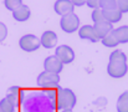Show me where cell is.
<instances>
[{
    "label": "cell",
    "mask_w": 128,
    "mask_h": 112,
    "mask_svg": "<svg viewBox=\"0 0 128 112\" xmlns=\"http://www.w3.org/2000/svg\"><path fill=\"white\" fill-rule=\"evenodd\" d=\"M78 36L81 39H85V40H88L91 42H97L100 41L98 37L94 33V29L92 25H84L78 29Z\"/></svg>",
    "instance_id": "obj_12"
},
{
    "label": "cell",
    "mask_w": 128,
    "mask_h": 112,
    "mask_svg": "<svg viewBox=\"0 0 128 112\" xmlns=\"http://www.w3.org/2000/svg\"><path fill=\"white\" fill-rule=\"evenodd\" d=\"M44 67H45V71H50V72H54V74H60L64 69V64L56 55H54V56L46 57V60L44 62Z\"/></svg>",
    "instance_id": "obj_8"
},
{
    "label": "cell",
    "mask_w": 128,
    "mask_h": 112,
    "mask_svg": "<svg viewBox=\"0 0 128 112\" xmlns=\"http://www.w3.org/2000/svg\"><path fill=\"white\" fill-rule=\"evenodd\" d=\"M41 40V45H42L45 49H52L57 45V35L55 31H51V30H47L42 34V36L40 37Z\"/></svg>",
    "instance_id": "obj_11"
},
{
    "label": "cell",
    "mask_w": 128,
    "mask_h": 112,
    "mask_svg": "<svg viewBox=\"0 0 128 112\" xmlns=\"http://www.w3.org/2000/svg\"><path fill=\"white\" fill-rule=\"evenodd\" d=\"M113 24L108 23V21H102V23H98V24H94L93 25V29H94V33L98 37V40H102L103 37H106L110 33H112L114 29L112 26Z\"/></svg>",
    "instance_id": "obj_10"
},
{
    "label": "cell",
    "mask_w": 128,
    "mask_h": 112,
    "mask_svg": "<svg viewBox=\"0 0 128 112\" xmlns=\"http://www.w3.org/2000/svg\"><path fill=\"white\" fill-rule=\"evenodd\" d=\"M91 9H98L100 8V0H87V3H86Z\"/></svg>",
    "instance_id": "obj_25"
},
{
    "label": "cell",
    "mask_w": 128,
    "mask_h": 112,
    "mask_svg": "<svg viewBox=\"0 0 128 112\" xmlns=\"http://www.w3.org/2000/svg\"><path fill=\"white\" fill-rule=\"evenodd\" d=\"M127 71V61H110L107 65V74L112 78H122Z\"/></svg>",
    "instance_id": "obj_5"
},
{
    "label": "cell",
    "mask_w": 128,
    "mask_h": 112,
    "mask_svg": "<svg viewBox=\"0 0 128 112\" xmlns=\"http://www.w3.org/2000/svg\"><path fill=\"white\" fill-rule=\"evenodd\" d=\"M71 1H72V4L75 6H82V5H85L87 3V0H71Z\"/></svg>",
    "instance_id": "obj_26"
},
{
    "label": "cell",
    "mask_w": 128,
    "mask_h": 112,
    "mask_svg": "<svg viewBox=\"0 0 128 112\" xmlns=\"http://www.w3.org/2000/svg\"><path fill=\"white\" fill-rule=\"evenodd\" d=\"M60 76L58 74H54L50 71H42L38 76V86L42 88H54L58 87Z\"/></svg>",
    "instance_id": "obj_2"
},
{
    "label": "cell",
    "mask_w": 128,
    "mask_h": 112,
    "mask_svg": "<svg viewBox=\"0 0 128 112\" xmlns=\"http://www.w3.org/2000/svg\"><path fill=\"white\" fill-rule=\"evenodd\" d=\"M8 36V28L4 23L0 21V42H2Z\"/></svg>",
    "instance_id": "obj_24"
},
{
    "label": "cell",
    "mask_w": 128,
    "mask_h": 112,
    "mask_svg": "<svg viewBox=\"0 0 128 112\" xmlns=\"http://www.w3.org/2000/svg\"><path fill=\"white\" fill-rule=\"evenodd\" d=\"M117 112H128V91L120 95L117 100Z\"/></svg>",
    "instance_id": "obj_15"
},
{
    "label": "cell",
    "mask_w": 128,
    "mask_h": 112,
    "mask_svg": "<svg viewBox=\"0 0 128 112\" xmlns=\"http://www.w3.org/2000/svg\"><path fill=\"white\" fill-rule=\"evenodd\" d=\"M60 26H61V29L65 33L72 34V33H75V31H77L80 29V19H78V16L75 13L65 15V16H61Z\"/></svg>",
    "instance_id": "obj_3"
},
{
    "label": "cell",
    "mask_w": 128,
    "mask_h": 112,
    "mask_svg": "<svg viewBox=\"0 0 128 112\" xmlns=\"http://www.w3.org/2000/svg\"><path fill=\"white\" fill-rule=\"evenodd\" d=\"M101 41H102V44L106 47H116V46L120 45V41H118V39H117L116 34H114V30L112 33H110L106 37H103Z\"/></svg>",
    "instance_id": "obj_17"
},
{
    "label": "cell",
    "mask_w": 128,
    "mask_h": 112,
    "mask_svg": "<svg viewBox=\"0 0 128 112\" xmlns=\"http://www.w3.org/2000/svg\"><path fill=\"white\" fill-rule=\"evenodd\" d=\"M77 98L72 90L70 88H61L58 87L56 96H55V106L57 110H72L76 106Z\"/></svg>",
    "instance_id": "obj_1"
},
{
    "label": "cell",
    "mask_w": 128,
    "mask_h": 112,
    "mask_svg": "<svg viewBox=\"0 0 128 112\" xmlns=\"http://www.w3.org/2000/svg\"><path fill=\"white\" fill-rule=\"evenodd\" d=\"M31 13H30V9L28 5H21L19 9H16L15 11H12V18L16 20V21H20V23H24L26 20H29Z\"/></svg>",
    "instance_id": "obj_13"
},
{
    "label": "cell",
    "mask_w": 128,
    "mask_h": 112,
    "mask_svg": "<svg viewBox=\"0 0 128 112\" xmlns=\"http://www.w3.org/2000/svg\"><path fill=\"white\" fill-rule=\"evenodd\" d=\"M114 34L118 39L120 44H127L128 42V25L120 26L117 29H114Z\"/></svg>",
    "instance_id": "obj_16"
},
{
    "label": "cell",
    "mask_w": 128,
    "mask_h": 112,
    "mask_svg": "<svg viewBox=\"0 0 128 112\" xmlns=\"http://www.w3.org/2000/svg\"><path fill=\"white\" fill-rule=\"evenodd\" d=\"M116 8H118L116 0H100V9L102 10H111Z\"/></svg>",
    "instance_id": "obj_22"
},
{
    "label": "cell",
    "mask_w": 128,
    "mask_h": 112,
    "mask_svg": "<svg viewBox=\"0 0 128 112\" xmlns=\"http://www.w3.org/2000/svg\"><path fill=\"white\" fill-rule=\"evenodd\" d=\"M55 55L62 61L64 65L71 64L75 60V51L68 45H60V46H57Z\"/></svg>",
    "instance_id": "obj_6"
},
{
    "label": "cell",
    "mask_w": 128,
    "mask_h": 112,
    "mask_svg": "<svg viewBox=\"0 0 128 112\" xmlns=\"http://www.w3.org/2000/svg\"><path fill=\"white\" fill-rule=\"evenodd\" d=\"M117 1V6L118 9L124 14V13H128V0H116Z\"/></svg>",
    "instance_id": "obj_23"
},
{
    "label": "cell",
    "mask_w": 128,
    "mask_h": 112,
    "mask_svg": "<svg viewBox=\"0 0 128 112\" xmlns=\"http://www.w3.org/2000/svg\"><path fill=\"white\" fill-rule=\"evenodd\" d=\"M62 112H72V110H65V111H62Z\"/></svg>",
    "instance_id": "obj_27"
},
{
    "label": "cell",
    "mask_w": 128,
    "mask_h": 112,
    "mask_svg": "<svg viewBox=\"0 0 128 112\" xmlns=\"http://www.w3.org/2000/svg\"><path fill=\"white\" fill-rule=\"evenodd\" d=\"M15 107L20 106L24 101V91L21 87L19 86H11L9 90H8V93L5 96Z\"/></svg>",
    "instance_id": "obj_7"
},
{
    "label": "cell",
    "mask_w": 128,
    "mask_h": 112,
    "mask_svg": "<svg viewBox=\"0 0 128 112\" xmlns=\"http://www.w3.org/2000/svg\"><path fill=\"white\" fill-rule=\"evenodd\" d=\"M41 45V40L36 35H32V34H28V35H24V36L20 37L19 40V46L20 49H22L24 51L26 52H32V51H36Z\"/></svg>",
    "instance_id": "obj_4"
},
{
    "label": "cell",
    "mask_w": 128,
    "mask_h": 112,
    "mask_svg": "<svg viewBox=\"0 0 128 112\" xmlns=\"http://www.w3.org/2000/svg\"><path fill=\"white\" fill-rule=\"evenodd\" d=\"M4 5L8 10L15 11L22 5V0H4Z\"/></svg>",
    "instance_id": "obj_19"
},
{
    "label": "cell",
    "mask_w": 128,
    "mask_h": 112,
    "mask_svg": "<svg viewBox=\"0 0 128 112\" xmlns=\"http://www.w3.org/2000/svg\"><path fill=\"white\" fill-rule=\"evenodd\" d=\"M91 18H92V21H93L94 24H98V23L106 21V20H104V15H103V10L100 9V8H98V9H94V10L92 11Z\"/></svg>",
    "instance_id": "obj_20"
},
{
    "label": "cell",
    "mask_w": 128,
    "mask_h": 112,
    "mask_svg": "<svg viewBox=\"0 0 128 112\" xmlns=\"http://www.w3.org/2000/svg\"><path fill=\"white\" fill-rule=\"evenodd\" d=\"M0 112H1V108H0Z\"/></svg>",
    "instance_id": "obj_28"
},
{
    "label": "cell",
    "mask_w": 128,
    "mask_h": 112,
    "mask_svg": "<svg viewBox=\"0 0 128 112\" xmlns=\"http://www.w3.org/2000/svg\"><path fill=\"white\" fill-rule=\"evenodd\" d=\"M110 61H127V56L121 50H114L110 55Z\"/></svg>",
    "instance_id": "obj_21"
},
{
    "label": "cell",
    "mask_w": 128,
    "mask_h": 112,
    "mask_svg": "<svg viewBox=\"0 0 128 112\" xmlns=\"http://www.w3.org/2000/svg\"><path fill=\"white\" fill-rule=\"evenodd\" d=\"M103 15H104L106 21H108L111 24H114V23H118L122 19L123 13L118 8H116V9H111V10H103Z\"/></svg>",
    "instance_id": "obj_14"
},
{
    "label": "cell",
    "mask_w": 128,
    "mask_h": 112,
    "mask_svg": "<svg viewBox=\"0 0 128 112\" xmlns=\"http://www.w3.org/2000/svg\"><path fill=\"white\" fill-rule=\"evenodd\" d=\"M74 8H75V5L72 4L71 0H57L55 3V5H54L55 13L61 15V16L72 14L74 13Z\"/></svg>",
    "instance_id": "obj_9"
},
{
    "label": "cell",
    "mask_w": 128,
    "mask_h": 112,
    "mask_svg": "<svg viewBox=\"0 0 128 112\" xmlns=\"http://www.w3.org/2000/svg\"><path fill=\"white\" fill-rule=\"evenodd\" d=\"M0 108H1V112H15L16 107L6 97H4L0 100Z\"/></svg>",
    "instance_id": "obj_18"
}]
</instances>
